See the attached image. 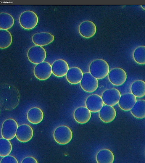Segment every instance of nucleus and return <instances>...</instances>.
<instances>
[{"mask_svg":"<svg viewBox=\"0 0 145 163\" xmlns=\"http://www.w3.org/2000/svg\"><path fill=\"white\" fill-rule=\"evenodd\" d=\"M131 93L136 97L141 98L145 95V82L138 80L133 81L130 86Z\"/></svg>","mask_w":145,"mask_h":163,"instance_id":"obj_22","label":"nucleus"},{"mask_svg":"<svg viewBox=\"0 0 145 163\" xmlns=\"http://www.w3.org/2000/svg\"><path fill=\"white\" fill-rule=\"evenodd\" d=\"M80 83L81 88L84 91L88 93L95 91L97 90L98 86V79L88 72L83 74Z\"/></svg>","mask_w":145,"mask_h":163,"instance_id":"obj_9","label":"nucleus"},{"mask_svg":"<svg viewBox=\"0 0 145 163\" xmlns=\"http://www.w3.org/2000/svg\"><path fill=\"white\" fill-rule=\"evenodd\" d=\"M12 150V144L9 140L3 138H0V156L9 155Z\"/></svg>","mask_w":145,"mask_h":163,"instance_id":"obj_27","label":"nucleus"},{"mask_svg":"<svg viewBox=\"0 0 145 163\" xmlns=\"http://www.w3.org/2000/svg\"><path fill=\"white\" fill-rule=\"evenodd\" d=\"M89 72L97 79L105 78L109 71L108 64L104 60L97 59L93 60L89 64Z\"/></svg>","mask_w":145,"mask_h":163,"instance_id":"obj_2","label":"nucleus"},{"mask_svg":"<svg viewBox=\"0 0 145 163\" xmlns=\"http://www.w3.org/2000/svg\"><path fill=\"white\" fill-rule=\"evenodd\" d=\"M133 57L134 61L137 63L144 65L145 64V46H139L134 50Z\"/></svg>","mask_w":145,"mask_h":163,"instance_id":"obj_26","label":"nucleus"},{"mask_svg":"<svg viewBox=\"0 0 145 163\" xmlns=\"http://www.w3.org/2000/svg\"><path fill=\"white\" fill-rule=\"evenodd\" d=\"M96 159L98 163H112L114 160V156L110 149H103L97 153Z\"/></svg>","mask_w":145,"mask_h":163,"instance_id":"obj_21","label":"nucleus"},{"mask_svg":"<svg viewBox=\"0 0 145 163\" xmlns=\"http://www.w3.org/2000/svg\"><path fill=\"white\" fill-rule=\"evenodd\" d=\"M125 71L120 67H116L111 69L108 74L109 82L113 85L117 86L123 84L127 79Z\"/></svg>","mask_w":145,"mask_h":163,"instance_id":"obj_7","label":"nucleus"},{"mask_svg":"<svg viewBox=\"0 0 145 163\" xmlns=\"http://www.w3.org/2000/svg\"><path fill=\"white\" fill-rule=\"evenodd\" d=\"M12 35L7 30L0 29V49H4L9 47L12 44Z\"/></svg>","mask_w":145,"mask_h":163,"instance_id":"obj_25","label":"nucleus"},{"mask_svg":"<svg viewBox=\"0 0 145 163\" xmlns=\"http://www.w3.org/2000/svg\"><path fill=\"white\" fill-rule=\"evenodd\" d=\"M51 68L53 74L58 77H62L65 76L69 69L67 62L61 59L54 61L51 65Z\"/></svg>","mask_w":145,"mask_h":163,"instance_id":"obj_16","label":"nucleus"},{"mask_svg":"<svg viewBox=\"0 0 145 163\" xmlns=\"http://www.w3.org/2000/svg\"><path fill=\"white\" fill-rule=\"evenodd\" d=\"M131 114L135 118L142 119L145 117V100L141 99L137 101L130 110Z\"/></svg>","mask_w":145,"mask_h":163,"instance_id":"obj_23","label":"nucleus"},{"mask_svg":"<svg viewBox=\"0 0 145 163\" xmlns=\"http://www.w3.org/2000/svg\"><path fill=\"white\" fill-rule=\"evenodd\" d=\"M54 39V36L47 32L36 33L32 37V41L34 44L41 46L49 44L52 42Z\"/></svg>","mask_w":145,"mask_h":163,"instance_id":"obj_14","label":"nucleus"},{"mask_svg":"<svg viewBox=\"0 0 145 163\" xmlns=\"http://www.w3.org/2000/svg\"><path fill=\"white\" fill-rule=\"evenodd\" d=\"M19 22L21 26L27 30L35 28L38 22V17L36 13L33 11L26 10L22 12L19 18Z\"/></svg>","mask_w":145,"mask_h":163,"instance_id":"obj_3","label":"nucleus"},{"mask_svg":"<svg viewBox=\"0 0 145 163\" xmlns=\"http://www.w3.org/2000/svg\"><path fill=\"white\" fill-rule=\"evenodd\" d=\"M53 137L55 141L61 145H65L70 142L72 137L70 128L65 125L57 127L54 130Z\"/></svg>","mask_w":145,"mask_h":163,"instance_id":"obj_4","label":"nucleus"},{"mask_svg":"<svg viewBox=\"0 0 145 163\" xmlns=\"http://www.w3.org/2000/svg\"><path fill=\"white\" fill-rule=\"evenodd\" d=\"M78 30L80 34L85 38L93 37L96 31V27L95 23L90 20H86L79 24Z\"/></svg>","mask_w":145,"mask_h":163,"instance_id":"obj_13","label":"nucleus"},{"mask_svg":"<svg viewBox=\"0 0 145 163\" xmlns=\"http://www.w3.org/2000/svg\"><path fill=\"white\" fill-rule=\"evenodd\" d=\"M85 104L86 107L91 112H99L104 105L102 97L97 94H92L86 98Z\"/></svg>","mask_w":145,"mask_h":163,"instance_id":"obj_11","label":"nucleus"},{"mask_svg":"<svg viewBox=\"0 0 145 163\" xmlns=\"http://www.w3.org/2000/svg\"><path fill=\"white\" fill-rule=\"evenodd\" d=\"M26 116L29 122L33 124H37L42 121L44 115L43 111L40 108L34 107L28 110Z\"/></svg>","mask_w":145,"mask_h":163,"instance_id":"obj_20","label":"nucleus"},{"mask_svg":"<svg viewBox=\"0 0 145 163\" xmlns=\"http://www.w3.org/2000/svg\"><path fill=\"white\" fill-rule=\"evenodd\" d=\"M33 134V131L31 127L28 124H24L18 127L15 136L19 141L26 143L32 139Z\"/></svg>","mask_w":145,"mask_h":163,"instance_id":"obj_12","label":"nucleus"},{"mask_svg":"<svg viewBox=\"0 0 145 163\" xmlns=\"http://www.w3.org/2000/svg\"><path fill=\"white\" fill-rule=\"evenodd\" d=\"M14 19L10 14L5 12H0V29L7 30L14 24Z\"/></svg>","mask_w":145,"mask_h":163,"instance_id":"obj_24","label":"nucleus"},{"mask_svg":"<svg viewBox=\"0 0 145 163\" xmlns=\"http://www.w3.org/2000/svg\"><path fill=\"white\" fill-rule=\"evenodd\" d=\"M99 112V119L105 123L112 122L116 116V111L113 106L104 105Z\"/></svg>","mask_w":145,"mask_h":163,"instance_id":"obj_17","label":"nucleus"},{"mask_svg":"<svg viewBox=\"0 0 145 163\" xmlns=\"http://www.w3.org/2000/svg\"><path fill=\"white\" fill-rule=\"evenodd\" d=\"M38 162L36 159L31 156L25 157L21 162V163H37Z\"/></svg>","mask_w":145,"mask_h":163,"instance_id":"obj_29","label":"nucleus"},{"mask_svg":"<svg viewBox=\"0 0 145 163\" xmlns=\"http://www.w3.org/2000/svg\"><path fill=\"white\" fill-rule=\"evenodd\" d=\"M18 127L17 123L14 119L5 120L1 125V134L2 137L9 140L14 138L16 136Z\"/></svg>","mask_w":145,"mask_h":163,"instance_id":"obj_6","label":"nucleus"},{"mask_svg":"<svg viewBox=\"0 0 145 163\" xmlns=\"http://www.w3.org/2000/svg\"><path fill=\"white\" fill-rule=\"evenodd\" d=\"M83 75V72L80 68L73 67L69 69L65 75L66 79L69 83L76 84L80 82Z\"/></svg>","mask_w":145,"mask_h":163,"instance_id":"obj_19","label":"nucleus"},{"mask_svg":"<svg viewBox=\"0 0 145 163\" xmlns=\"http://www.w3.org/2000/svg\"><path fill=\"white\" fill-rule=\"evenodd\" d=\"M136 101V97L131 93H128L121 96L118 103L120 109L127 111L130 110Z\"/></svg>","mask_w":145,"mask_h":163,"instance_id":"obj_15","label":"nucleus"},{"mask_svg":"<svg viewBox=\"0 0 145 163\" xmlns=\"http://www.w3.org/2000/svg\"><path fill=\"white\" fill-rule=\"evenodd\" d=\"M73 116L77 122L80 124H84L89 120L91 114V112L86 107L80 106L75 110Z\"/></svg>","mask_w":145,"mask_h":163,"instance_id":"obj_18","label":"nucleus"},{"mask_svg":"<svg viewBox=\"0 0 145 163\" xmlns=\"http://www.w3.org/2000/svg\"><path fill=\"white\" fill-rule=\"evenodd\" d=\"M35 77L40 80L47 79L52 73L51 65L48 62L44 61L36 64L33 70Z\"/></svg>","mask_w":145,"mask_h":163,"instance_id":"obj_8","label":"nucleus"},{"mask_svg":"<svg viewBox=\"0 0 145 163\" xmlns=\"http://www.w3.org/2000/svg\"><path fill=\"white\" fill-rule=\"evenodd\" d=\"M1 163H18V161L17 159L14 156L11 155H7L3 157L1 159Z\"/></svg>","mask_w":145,"mask_h":163,"instance_id":"obj_28","label":"nucleus"},{"mask_svg":"<svg viewBox=\"0 0 145 163\" xmlns=\"http://www.w3.org/2000/svg\"><path fill=\"white\" fill-rule=\"evenodd\" d=\"M20 93L14 85L6 83L0 84V106L7 110L13 109L18 105Z\"/></svg>","mask_w":145,"mask_h":163,"instance_id":"obj_1","label":"nucleus"},{"mask_svg":"<svg viewBox=\"0 0 145 163\" xmlns=\"http://www.w3.org/2000/svg\"><path fill=\"white\" fill-rule=\"evenodd\" d=\"M121 96L118 90L112 88L104 91L102 94V98L105 105L113 106L118 103Z\"/></svg>","mask_w":145,"mask_h":163,"instance_id":"obj_10","label":"nucleus"},{"mask_svg":"<svg viewBox=\"0 0 145 163\" xmlns=\"http://www.w3.org/2000/svg\"><path fill=\"white\" fill-rule=\"evenodd\" d=\"M46 56V52L42 46L36 45L29 48L27 52L28 60L32 63L37 64L45 60Z\"/></svg>","mask_w":145,"mask_h":163,"instance_id":"obj_5","label":"nucleus"}]
</instances>
